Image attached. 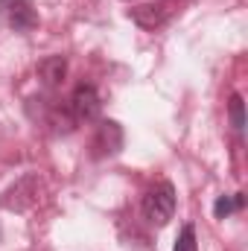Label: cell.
<instances>
[{
    "mask_svg": "<svg viewBox=\"0 0 248 251\" xmlns=\"http://www.w3.org/2000/svg\"><path fill=\"white\" fill-rule=\"evenodd\" d=\"M173 213H175V190H173L170 181H158L155 187L146 190V196H143V216H146L149 225L164 228L173 219Z\"/></svg>",
    "mask_w": 248,
    "mask_h": 251,
    "instance_id": "6da1fadb",
    "label": "cell"
},
{
    "mask_svg": "<svg viewBox=\"0 0 248 251\" xmlns=\"http://www.w3.org/2000/svg\"><path fill=\"white\" fill-rule=\"evenodd\" d=\"M181 3L184 0H155V3H146V6L131 9L128 18L137 26H143V29H161L164 24H170L181 12Z\"/></svg>",
    "mask_w": 248,
    "mask_h": 251,
    "instance_id": "7a4b0ae2",
    "label": "cell"
},
{
    "mask_svg": "<svg viewBox=\"0 0 248 251\" xmlns=\"http://www.w3.org/2000/svg\"><path fill=\"white\" fill-rule=\"evenodd\" d=\"M0 15L15 32H29L38 26V12L29 0H0Z\"/></svg>",
    "mask_w": 248,
    "mask_h": 251,
    "instance_id": "3957f363",
    "label": "cell"
},
{
    "mask_svg": "<svg viewBox=\"0 0 248 251\" xmlns=\"http://www.w3.org/2000/svg\"><path fill=\"white\" fill-rule=\"evenodd\" d=\"M99 108H102V100H99V94H97L94 85H79L73 91V97H70V114H73L76 123H91L99 114Z\"/></svg>",
    "mask_w": 248,
    "mask_h": 251,
    "instance_id": "277c9868",
    "label": "cell"
},
{
    "mask_svg": "<svg viewBox=\"0 0 248 251\" xmlns=\"http://www.w3.org/2000/svg\"><path fill=\"white\" fill-rule=\"evenodd\" d=\"M120 146H123V131H120V126L111 123V120L99 126V131H97V137H94L97 155H114Z\"/></svg>",
    "mask_w": 248,
    "mask_h": 251,
    "instance_id": "5b68a950",
    "label": "cell"
},
{
    "mask_svg": "<svg viewBox=\"0 0 248 251\" xmlns=\"http://www.w3.org/2000/svg\"><path fill=\"white\" fill-rule=\"evenodd\" d=\"M64 73H67V62H64V56H50V59H44V62L38 64V76H41V82H44L47 88L62 85Z\"/></svg>",
    "mask_w": 248,
    "mask_h": 251,
    "instance_id": "8992f818",
    "label": "cell"
},
{
    "mask_svg": "<svg viewBox=\"0 0 248 251\" xmlns=\"http://www.w3.org/2000/svg\"><path fill=\"white\" fill-rule=\"evenodd\" d=\"M243 204H246L243 193H237L234 199H231V196H222V199H216V204H213V216H216V219H225V216H231L234 210H243Z\"/></svg>",
    "mask_w": 248,
    "mask_h": 251,
    "instance_id": "52a82bcc",
    "label": "cell"
},
{
    "mask_svg": "<svg viewBox=\"0 0 248 251\" xmlns=\"http://www.w3.org/2000/svg\"><path fill=\"white\" fill-rule=\"evenodd\" d=\"M173 251H198V246H196V228H193L190 222L181 228V234H178L175 249H173Z\"/></svg>",
    "mask_w": 248,
    "mask_h": 251,
    "instance_id": "ba28073f",
    "label": "cell"
},
{
    "mask_svg": "<svg viewBox=\"0 0 248 251\" xmlns=\"http://www.w3.org/2000/svg\"><path fill=\"white\" fill-rule=\"evenodd\" d=\"M231 120H234V128H237V131L246 128V111H243V97H240V94L231 97Z\"/></svg>",
    "mask_w": 248,
    "mask_h": 251,
    "instance_id": "9c48e42d",
    "label": "cell"
}]
</instances>
